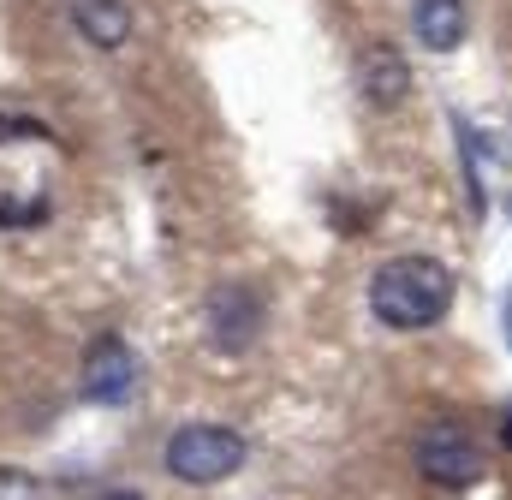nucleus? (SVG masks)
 Wrapping results in <instances>:
<instances>
[{"label":"nucleus","instance_id":"nucleus-1","mask_svg":"<svg viewBox=\"0 0 512 500\" xmlns=\"http://www.w3.org/2000/svg\"><path fill=\"white\" fill-rule=\"evenodd\" d=\"M453 310V268L435 256H393L370 274V316L393 334H423Z\"/></svg>","mask_w":512,"mask_h":500},{"label":"nucleus","instance_id":"nucleus-2","mask_svg":"<svg viewBox=\"0 0 512 500\" xmlns=\"http://www.w3.org/2000/svg\"><path fill=\"white\" fill-rule=\"evenodd\" d=\"M161 465H167L179 483H197V489L227 483V477L245 465V435H233V429H221V423H185V429L167 435Z\"/></svg>","mask_w":512,"mask_h":500},{"label":"nucleus","instance_id":"nucleus-3","mask_svg":"<svg viewBox=\"0 0 512 500\" xmlns=\"http://www.w3.org/2000/svg\"><path fill=\"white\" fill-rule=\"evenodd\" d=\"M417 471H423V483H435V489H471V483H483V447H477V435L465 429V423H453V417H441V423H429L423 435H417Z\"/></svg>","mask_w":512,"mask_h":500},{"label":"nucleus","instance_id":"nucleus-4","mask_svg":"<svg viewBox=\"0 0 512 500\" xmlns=\"http://www.w3.org/2000/svg\"><path fill=\"white\" fill-rule=\"evenodd\" d=\"M358 90H364V102L376 108V114H393L405 96H411V66H405V54L376 36V42H364V54H358Z\"/></svg>","mask_w":512,"mask_h":500},{"label":"nucleus","instance_id":"nucleus-5","mask_svg":"<svg viewBox=\"0 0 512 500\" xmlns=\"http://www.w3.org/2000/svg\"><path fill=\"white\" fill-rule=\"evenodd\" d=\"M131 387H137V352L114 334L96 340L84 352V393L102 399V405H120V399H131Z\"/></svg>","mask_w":512,"mask_h":500},{"label":"nucleus","instance_id":"nucleus-6","mask_svg":"<svg viewBox=\"0 0 512 500\" xmlns=\"http://www.w3.org/2000/svg\"><path fill=\"white\" fill-rule=\"evenodd\" d=\"M256 334H262V304H256V292L221 286V292L209 298V340H215L221 352H245V346H256Z\"/></svg>","mask_w":512,"mask_h":500},{"label":"nucleus","instance_id":"nucleus-7","mask_svg":"<svg viewBox=\"0 0 512 500\" xmlns=\"http://www.w3.org/2000/svg\"><path fill=\"white\" fill-rule=\"evenodd\" d=\"M411 30H417V42L429 54H453L465 42V30H471L465 0H411Z\"/></svg>","mask_w":512,"mask_h":500},{"label":"nucleus","instance_id":"nucleus-8","mask_svg":"<svg viewBox=\"0 0 512 500\" xmlns=\"http://www.w3.org/2000/svg\"><path fill=\"white\" fill-rule=\"evenodd\" d=\"M72 24H78V36L96 42V48H120L131 36L126 0H72Z\"/></svg>","mask_w":512,"mask_h":500},{"label":"nucleus","instance_id":"nucleus-9","mask_svg":"<svg viewBox=\"0 0 512 500\" xmlns=\"http://www.w3.org/2000/svg\"><path fill=\"white\" fill-rule=\"evenodd\" d=\"M0 500H42V483H36L30 471H12V465H0Z\"/></svg>","mask_w":512,"mask_h":500},{"label":"nucleus","instance_id":"nucleus-10","mask_svg":"<svg viewBox=\"0 0 512 500\" xmlns=\"http://www.w3.org/2000/svg\"><path fill=\"white\" fill-rule=\"evenodd\" d=\"M102 500H143L137 489H114V495H102Z\"/></svg>","mask_w":512,"mask_h":500},{"label":"nucleus","instance_id":"nucleus-11","mask_svg":"<svg viewBox=\"0 0 512 500\" xmlns=\"http://www.w3.org/2000/svg\"><path fill=\"white\" fill-rule=\"evenodd\" d=\"M501 441L512 447V405H507V423H501Z\"/></svg>","mask_w":512,"mask_h":500},{"label":"nucleus","instance_id":"nucleus-12","mask_svg":"<svg viewBox=\"0 0 512 500\" xmlns=\"http://www.w3.org/2000/svg\"><path fill=\"white\" fill-rule=\"evenodd\" d=\"M501 322H507V346H512V292H507V316Z\"/></svg>","mask_w":512,"mask_h":500}]
</instances>
